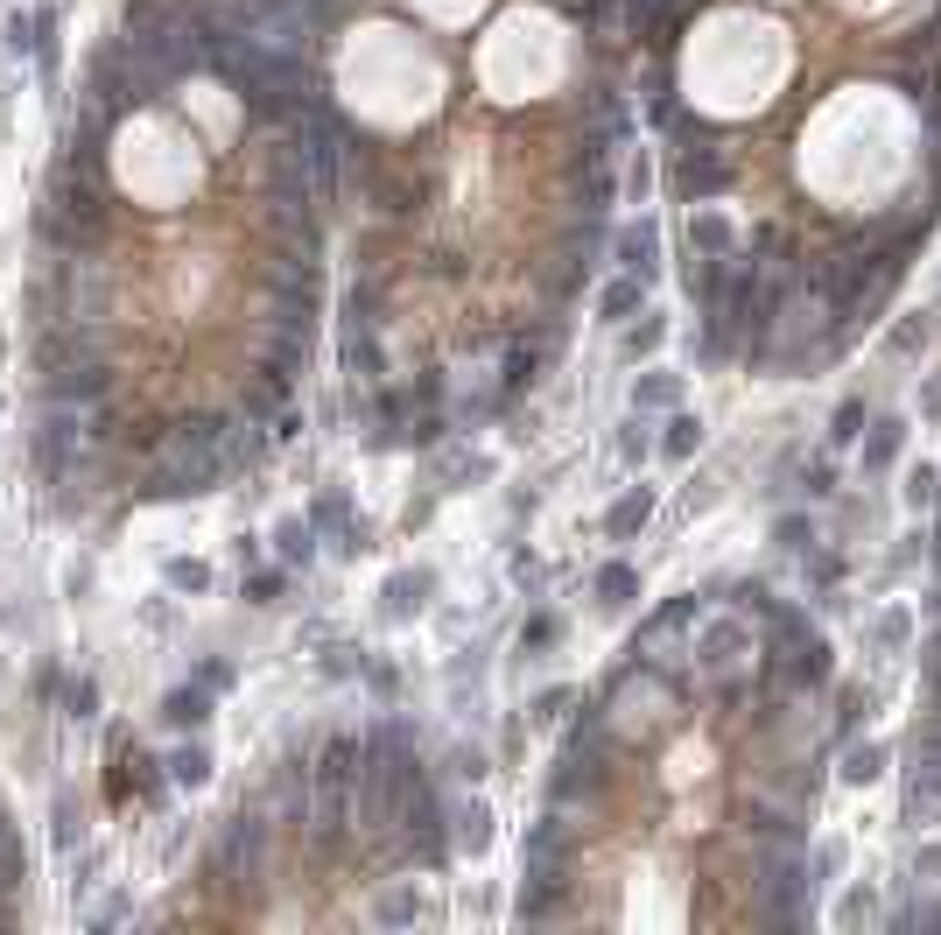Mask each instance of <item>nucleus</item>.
I'll return each instance as SVG.
<instances>
[{
    "label": "nucleus",
    "mask_w": 941,
    "mask_h": 935,
    "mask_svg": "<svg viewBox=\"0 0 941 935\" xmlns=\"http://www.w3.org/2000/svg\"><path fill=\"white\" fill-rule=\"evenodd\" d=\"M232 465V422L218 415H190L162 437V465L148 479V500H183V493H212Z\"/></svg>",
    "instance_id": "obj_1"
},
{
    "label": "nucleus",
    "mask_w": 941,
    "mask_h": 935,
    "mask_svg": "<svg viewBox=\"0 0 941 935\" xmlns=\"http://www.w3.org/2000/svg\"><path fill=\"white\" fill-rule=\"evenodd\" d=\"M119 42L176 85L183 71L204 64V14L176 8V0H133V8L119 14Z\"/></svg>",
    "instance_id": "obj_2"
},
{
    "label": "nucleus",
    "mask_w": 941,
    "mask_h": 935,
    "mask_svg": "<svg viewBox=\"0 0 941 935\" xmlns=\"http://www.w3.org/2000/svg\"><path fill=\"white\" fill-rule=\"evenodd\" d=\"M218 36H246L260 50L303 56L309 50V0H190Z\"/></svg>",
    "instance_id": "obj_3"
},
{
    "label": "nucleus",
    "mask_w": 941,
    "mask_h": 935,
    "mask_svg": "<svg viewBox=\"0 0 941 935\" xmlns=\"http://www.w3.org/2000/svg\"><path fill=\"white\" fill-rule=\"evenodd\" d=\"M92 113L99 121H119L127 106H148V99H162L169 92V78H162L155 64H141V56L127 50V42H106V50L92 56Z\"/></svg>",
    "instance_id": "obj_4"
},
{
    "label": "nucleus",
    "mask_w": 941,
    "mask_h": 935,
    "mask_svg": "<svg viewBox=\"0 0 941 935\" xmlns=\"http://www.w3.org/2000/svg\"><path fill=\"white\" fill-rule=\"evenodd\" d=\"M394 830H408V837H415L422 865H443V801H436V788H429V774L408 781V795H400V823H394Z\"/></svg>",
    "instance_id": "obj_5"
},
{
    "label": "nucleus",
    "mask_w": 941,
    "mask_h": 935,
    "mask_svg": "<svg viewBox=\"0 0 941 935\" xmlns=\"http://www.w3.org/2000/svg\"><path fill=\"white\" fill-rule=\"evenodd\" d=\"M260 844H267V823L260 816H232L226 837H218V880H253L260 872Z\"/></svg>",
    "instance_id": "obj_6"
},
{
    "label": "nucleus",
    "mask_w": 941,
    "mask_h": 935,
    "mask_svg": "<svg viewBox=\"0 0 941 935\" xmlns=\"http://www.w3.org/2000/svg\"><path fill=\"white\" fill-rule=\"evenodd\" d=\"M106 388H113V374H106L99 359L50 366V401H56V408H92V401H106Z\"/></svg>",
    "instance_id": "obj_7"
},
{
    "label": "nucleus",
    "mask_w": 941,
    "mask_h": 935,
    "mask_svg": "<svg viewBox=\"0 0 941 935\" xmlns=\"http://www.w3.org/2000/svg\"><path fill=\"white\" fill-rule=\"evenodd\" d=\"M619 267H625V275H639V281H653V275H661V232H653L647 218L619 232Z\"/></svg>",
    "instance_id": "obj_8"
},
{
    "label": "nucleus",
    "mask_w": 941,
    "mask_h": 935,
    "mask_svg": "<svg viewBox=\"0 0 941 935\" xmlns=\"http://www.w3.org/2000/svg\"><path fill=\"white\" fill-rule=\"evenodd\" d=\"M162 718H169L176 732H198V724L212 718V690H204V682H198V690H169V696H162Z\"/></svg>",
    "instance_id": "obj_9"
},
{
    "label": "nucleus",
    "mask_w": 941,
    "mask_h": 935,
    "mask_svg": "<svg viewBox=\"0 0 941 935\" xmlns=\"http://www.w3.org/2000/svg\"><path fill=\"white\" fill-rule=\"evenodd\" d=\"M597 598H605V605H633L639 598V570H633V563H605V570H597Z\"/></svg>",
    "instance_id": "obj_10"
},
{
    "label": "nucleus",
    "mask_w": 941,
    "mask_h": 935,
    "mask_svg": "<svg viewBox=\"0 0 941 935\" xmlns=\"http://www.w3.org/2000/svg\"><path fill=\"white\" fill-rule=\"evenodd\" d=\"M900 443H906V422H878L872 443H864V471H886L900 457Z\"/></svg>",
    "instance_id": "obj_11"
},
{
    "label": "nucleus",
    "mask_w": 941,
    "mask_h": 935,
    "mask_svg": "<svg viewBox=\"0 0 941 935\" xmlns=\"http://www.w3.org/2000/svg\"><path fill=\"white\" fill-rule=\"evenodd\" d=\"M639 295H647V281H639V275L611 281V289H605V303H597V309H605V324H625V317L639 309Z\"/></svg>",
    "instance_id": "obj_12"
},
{
    "label": "nucleus",
    "mask_w": 941,
    "mask_h": 935,
    "mask_svg": "<svg viewBox=\"0 0 941 935\" xmlns=\"http://www.w3.org/2000/svg\"><path fill=\"white\" fill-rule=\"evenodd\" d=\"M647 514H653V493H647V485H639V493H625L619 500V507H611V534H633V528H647Z\"/></svg>",
    "instance_id": "obj_13"
},
{
    "label": "nucleus",
    "mask_w": 941,
    "mask_h": 935,
    "mask_svg": "<svg viewBox=\"0 0 941 935\" xmlns=\"http://www.w3.org/2000/svg\"><path fill=\"white\" fill-rule=\"evenodd\" d=\"M169 781H183V788H204V781H212V753L204 746H183L169 760Z\"/></svg>",
    "instance_id": "obj_14"
},
{
    "label": "nucleus",
    "mask_w": 941,
    "mask_h": 935,
    "mask_svg": "<svg viewBox=\"0 0 941 935\" xmlns=\"http://www.w3.org/2000/svg\"><path fill=\"white\" fill-rule=\"evenodd\" d=\"M682 184H689L696 198H710V190H724V162H716V155H689V162H682Z\"/></svg>",
    "instance_id": "obj_15"
},
{
    "label": "nucleus",
    "mask_w": 941,
    "mask_h": 935,
    "mask_svg": "<svg viewBox=\"0 0 941 935\" xmlns=\"http://www.w3.org/2000/svg\"><path fill=\"white\" fill-rule=\"evenodd\" d=\"M689 240L703 247L710 261H724V254H730V226H724V218H716V212H703V218H696V226H689Z\"/></svg>",
    "instance_id": "obj_16"
},
{
    "label": "nucleus",
    "mask_w": 941,
    "mask_h": 935,
    "mask_svg": "<svg viewBox=\"0 0 941 935\" xmlns=\"http://www.w3.org/2000/svg\"><path fill=\"white\" fill-rule=\"evenodd\" d=\"M275 542H281V563H309V556H317V528H309V521H289Z\"/></svg>",
    "instance_id": "obj_17"
},
{
    "label": "nucleus",
    "mask_w": 941,
    "mask_h": 935,
    "mask_svg": "<svg viewBox=\"0 0 941 935\" xmlns=\"http://www.w3.org/2000/svg\"><path fill=\"white\" fill-rule=\"evenodd\" d=\"M696 443H703V422H696V415H675V422H667V437H661V451H667V457H689Z\"/></svg>",
    "instance_id": "obj_18"
},
{
    "label": "nucleus",
    "mask_w": 941,
    "mask_h": 935,
    "mask_svg": "<svg viewBox=\"0 0 941 935\" xmlns=\"http://www.w3.org/2000/svg\"><path fill=\"white\" fill-rule=\"evenodd\" d=\"M162 577H169V591H204L212 584V570H204V563H183V556L162 563Z\"/></svg>",
    "instance_id": "obj_19"
},
{
    "label": "nucleus",
    "mask_w": 941,
    "mask_h": 935,
    "mask_svg": "<svg viewBox=\"0 0 941 935\" xmlns=\"http://www.w3.org/2000/svg\"><path fill=\"white\" fill-rule=\"evenodd\" d=\"M457 837H465L471 851H478V844L492 837V816H485V801H465V809H457Z\"/></svg>",
    "instance_id": "obj_20"
},
{
    "label": "nucleus",
    "mask_w": 941,
    "mask_h": 935,
    "mask_svg": "<svg viewBox=\"0 0 941 935\" xmlns=\"http://www.w3.org/2000/svg\"><path fill=\"white\" fill-rule=\"evenodd\" d=\"M794 675H801V682H823V675H829V647L815 641V633L801 641V661H794Z\"/></svg>",
    "instance_id": "obj_21"
},
{
    "label": "nucleus",
    "mask_w": 941,
    "mask_h": 935,
    "mask_svg": "<svg viewBox=\"0 0 941 935\" xmlns=\"http://www.w3.org/2000/svg\"><path fill=\"white\" fill-rule=\"evenodd\" d=\"M633 401H639V408H667V401H675V374H653V380H639V388H633Z\"/></svg>",
    "instance_id": "obj_22"
},
{
    "label": "nucleus",
    "mask_w": 941,
    "mask_h": 935,
    "mask_svg": "<svg viewBox=\"0 0 941 935\" xmlns=\"http://www.w3.org/2000/svg\"><path fill=\"white\" fill-rule=\"evenodd\" d=\"M878 767H886V753H878V746H850L843 774H850V781H878Z\"/></svg>",
    "instance_id": "obj_23"
},
{
    "label": "nucleus",
    "mask_w": 941,
    "mask_h": 935,
    "mask_svg": "<svg viewBox=\"0 0 941 935\" xmlns=\"http://www.w3.org/2000/svg\"><path fill=\"white\" fill-rule=\"evenodd\" d=\"M64 704H71V718H92V710H99V682H71V690H64Z\"/></svg>",
    "instance_id": "obj_24"
},
{
    "label": "nucleus",
    "mask_w": 941,
    "mask_h": 935,
    "mask_svg": "<svg viewBox=\"0 0 941 935\" xmlns=\"http://www.w3.org/2000/svg\"><path fill=\"white\" fill-rule=\"evenodd\" d=\"M429 577H394V612H408V605H422Z\"/></svg>",
    "instance_id": "obj_25"
},
{
    "label": "nucleus",
    "mask_w": 941,
    "mask_h": 935,
    "mask_svg": "<svg viewBox=\"0 0 941 935\" xmlns=\"http://www.w3.org/2000/svg\"><path fill=\"white\" fill-rule=\"evenodd\" d=\"M857 422H864V401H843V408H836V443L857 437Z\"/></svg>",
    "instance_id": "obj_26"
},
{
    "label": "nucleus",
    "mask_w": 941,
    "mask_h": 935,
    "mask_svg": "<svg viewBox=\"0 0 941 935\" xmlns=\"http://www.w3.org/2000/svg\"><path fill=\"white\" fill-rule=\"evenodd\" d=\"M653 345H661V324H639V331L625 338V352H633V359H639V352H653Z\"/></svg>",
    "instance_id": "obj_27"
},
{
    "label": "nucleus",
    "mask_w": 941,
    "mask_h": 935,
    "mask_svg": "<svg viewBox=\"0 0 941 935\" xmlns=\"http://www.w3.org/2000/svg\"><path fill=\"white\" fill-rule=\"evenodd\" d=\"M556 641V619H527V633H520V647H548Z\"/></svg>",
    "instance_id": "obj_28"
},
{
    "label": "nucleus",
    "mask_w": 941,
    "mask_h": 935,
    "mask_svg": "<svg viewBox=\"0 0 941 935\" xmlns=\"http://www.w3.org/2000/svg\"><path fill=\"white\" fill-rule=\"evenodd\" d=\"M275 591H281V577H275V570L253 577V605H275Z\"/></svg>",
    "instance_id": "obj_29"
},
{
    "label": "nucleus",
    "mask_w": 941,
    "mask_h": 935,
    "mask_svg": "<svg viewBox=\"0 0 941 935\" xmlns=\"http://www.w3.org/2000/svg\"><path fill=\"white\" fill-rule=\"evenodd\" d=\"M906 500H914V507H928V500H934V479H928V471H914V485H906Z\"/></svg>",
    "instance_id": "obj_30"
},
{
    "label": "nucleus",
    "mask_w": 941,
    "mask_h": 935,
    "mask_svg": "<svg viewBox=\"0 0 941 935\" xmlns=\"http://www.w3.org/2000/svg\"><path fill=\"white\" fill-rule=\"evenodd\" d=\"M198 682H204V690H226L232 668H226V661H204V675H198Z\"/></svg>",
    "instance_id": "obj_31"
},
{
    "label": "nucleus",
    "mask_w": 941,
    "mask_h": 935,
    "mask_svg": "<svg viewBox=\"0 0 941 935\" xmlns=\"http://www.w3.org/2000/svg\"><path fill=\"white\" fill-rule=\"evenodd\" d=\"M380 914H386V922H408L415 900H408V894H386V908H380Z\"/></svg>",
    "instance_id": "obj_32"
},
{
    "label": "nucleus",
    "mask_w": 941,
    "mask_h": 935,
    "mask_svg": "<svg viewBox=\"0 0 941 935\" xmlns=\"http://www.w3.org/2000/svg\"><path fill=\"white\" fill-rule=\"evenodd\" d=\"M878 633H886V647H900L906 641V612H886V627H878Z\"/></svg>",
    "instance_id": "obj_33"
},
{
    "label": "nucleus",
    "mask_w": 941,
    "mask_h": 935,
    "mask_svg": "<svg viewBox=\"0 0 941 935\" xmlns=\"http://www.w3.org/2000/svg\"><path fill=\"white\" fill-rule=\"evenodd\" d=\"M633 8H639V14H653V8H667V0H633Z\"/></svg>",
    "instance_id": "obj_34"
}]
</instances>
